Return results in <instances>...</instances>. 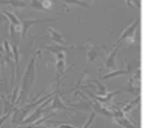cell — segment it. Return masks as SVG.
<instances>
[{
  "instance_id": "6da1fadb",
  "label": "cell",
  "mask_w": 152,
  "mask_h": 128,
  "mask_svg": "<svg viewBox=\"0 0 152 128\" xmlns=\"http://www.w3.org/2000/svg\"><path fill=\"white\" fill-rule=\"evenodd\" d=\"M40 56H42V51L39 50V51H36V53L31 58L26 71H24V75H23L21 84H20V89H19V96L15 102V107H20L21 103L26 102L29 92H31V89H32V87H34L35 80H36V63Z\"/></svg>"
},
{
  "instance_id": "7a4b0ae2",
  "label": "cell",
  "mask_w": 152,
  "mask_h": 128,
  "mask_svg": "<svg viewBox=\"0 0 152 128\" xmlns=\"http://www.w3.org/2000/svg\"><path fill=\"white\" fill-rule=\"evenodd\" d=\"M81 50H87V44L84 45H76V44H56V43H53V44H48V45H43L42 48H40V51H47V52L52 53V55H56V53L59 52H74V51H81Z\"/></svg>"
},
{
  "instance_id": "3957f363",
  "label": "cell",
  "mask_w": 152,
  "mask_h": 128,
  "mask_svg": "<svg viewBox=\"0 0 152 128\" xmlns=\"http://www.w3.org/2000/svg\"><path fill=\"white\" fill-rule=\"evenodd\" d=\"M58 18L59 16H56V18H48V19H23V20H20V36H21V39H24V37L28 35V31L32 26L40 24V23H48V21H56Z\"/></svg>"
},
{
  "instance_id": "277c9868",
  "label": "cell",
  "mask_w": 152,
  "mask_h": 128,
  "mask_svg": "<svg viewBox=\"0 0 152 128\" xmlns=\"http://www.w3.org/2000/svg\"><path fill=\"white\" fill-rule=\"evenodd\" d=\"M59 87L60 84H56V88L53 89V96H52V104L51 107H48L51 111H74V108L67 107V104L61 100L60 97V92H59Z\"/></svg>"
},
{
  "instance_id": "5b68a950",
  "label": "cell",
  "mask_w": 152,
  "mask_h": 128,
  "mask_svg": "<svg viewBox=\"0 0 152 128\" xmlns=\"http://www.w3.org/2000/svg\"><path fill=\"white\" fill-rule=\"evenodd\" d=\"M51 99H52V97H51ZM51 99L45 100V102L43 103V104H40L39 107H36V108H35V111L31 113V115L28 116V118H27V119H23V120H21L19 124H20V126H24V124H28V126H29V124H32L34 121H36L39 118H42L43 112L45 111V105H48V103L51 102Z\"/></svg>"
},
{
  "instance_id": "8992f818",
  "label": "cell",
  "mask_w": 152,
  "mask_h": 128,
  "mask_svg": "<svg viewBox=\"0 0 152 128\" xmlns=\"http://www.w3.org/2000/svg\"><path fill=\"white\" fill-rule=\"evenodd\" d=\"M105 50V45H97L92 43H87V60L89 63H94L96 58L103 55V51Z\"/></svg>"
},
{
  "instance_id": "52a82bcc",
  "label": "cell",
  "mask_w": 152,
  "mask_h": 128,
  "mask_svg": "<svg viewBox=\"0 0 152 128\" xmlns=\"http://www.w3.org/2000/svg\"><path fill=\"white\" fill-rule=\"evenodd\" d=\"M139 24H140V19H139V18H136V19H135L134 23L129 24V26L123 31V34H121L120 36L118 37V40L115 42L113 47H115V45H118V44H121V42H123V40H126V39H131V37L134 36L135 31H136V29L139 28Z\"/></svg>"
},
{
  "instance_id": "ba28073f",
  "label": "cell",
  "mask_w": 152,
  "mask_h": 128,
  "mask_svg": "<svg viewBox=\"0 0 152 128\" xmlns=\"http://www.w3.org/2000/svg\"><path fill=\"white\" fill-rule=\"evenodd\" d=\"M119 50H120V44L115 45L110 52V55L104 59V67L107 69H116V55H118Z\"/></svg>"
},
{
  "instance_id": "9c48e42d",
  "label": "cell",
  "mask_w": 152,
  "mask_h": 128,
  "mask_svg": "<svg viewBox=\"0 0 152 128\" xmlns=\"http://www.w3.org/2000/svg\"><path fill=\"white\" fill-rule=\"evenodd\" d=\"M47 31H48V34H50L51 40H52L53 43H56V44H66V35L64 34L56 31L52 27H48Z\"/></svg>"
},
{
  "instance_id": "30bf717a",
  "label": "cell",
  "mask_w": 152,
  "mask_h": 128,
  "mask_svg": "<svg viewBox=\"0 0 152 128\" xmlns=\"http://www.w3.org/2000/svg\"><path fill=\"white\" fill-rule=\"evenodd\" d=\"M3 12V15L5 16V18L10 20V23H11V26H13L15 27V29L16 31H19L20 32V20H19V18L15 15L13 12H11L10 10H0Z\"/></svg>"
},
{
  "instance_id": "8fae6325",
  "label": "cell",
  "mask_w": 152,
  "mask_h": 128,
  "mask_svg": "<svg viewBox=\"0 0 152 128\" xmlns=\"http://www.w3.org/2000/svg\"><path fill=\"white\" fill-rule=\"evenodd\" d=\"M11 50H12V58L13 63H15V75H19V71H20V48L18 44H11Z\"/></svg>"
},
{
  "instance_id": "7c38bea8",
  "label": "cell",
  "mask_w": 152,
  "mask_h": 128,
  "mask_svg": "<svg viewBox=\"0 0 152 128\" xmlns=\"http://www.w3.org/2000/svg\"><path fill=\"white\" fill-rule=\"evenodd\" d=\"M121 75H128V71L126 68L123 69H113L112 72H108L105 75H102L99 78V80H105V79H113V78H118V76H121Z\"/></svg>"
},
{
  "instance_id": "4fadbf2b",
  "label": "cell",
  "mask_w": 152,
  "mask_h": 128,
  "mask_svg": "<svg viewBox=\"0 0 152 128\" xmlns=\"http://www.w3.org/2000/svg\"><path fill=\"white\" fill-rule=\"evenodd\" d=\"M135 81L132 80V78H129L128 86L126 87V91L129 92V94H134L135 96H139L140 95V84H134Z\"/></svg>"
},
{
  "instance_id": "5bb4252c",
  "label": "cell",
  "mask_w": 152,
  "mask_h": 128,
  "mask_svg": "<svg viewBox=\"0 0 152 128\" xmlns=\"http://www.w3.org/2000/svg\"><path fill=\"white\" fill-rule=\"evenodd\" d=\"M0 4H10L13 8H26L27 3L24 0H0Z\"/></svg>"
},
{
  "instance_id": "9a60e30c",
  "label": "cell",
  "mask_w": 152,
  "mask_h": 128,
  "mask_svg": "<svg viewBox=\"0 0 152 128\" xmlns=\"http://www.w3.org/2000/svg\"><path fill=\"white\" fill-rule=\"evenodd\" d=\"M113 120L116 121V123L119 124V126L124 127V128H137L136 126H134L131 121V119H128L127 116H124V118H120V119H113Z\"/></svg>"
},
{
  "instance_id": "2e32d148",
  "label": "cell",
  "mask_w": 152,
  "mask_h": 128,
  "mask_svg": "<svg viewBox=\"0 0 152 128\" xmlns=\"http://www.w3.org/2000/svg\"><path fill=\"white\" fill-rule=\"evenodd\" d=\"M61 1L64 3V4H75V5H80V7L83 8H88L89 4L87 1H84V0H61Z\"/></svg>"
},
{
  "instance_id": "e0dca14e",
  "label": "cell",
  "mask_w": 152,
  "mask_h": 128,
  "mask_svg": "<svg viewBox=\"0 0 152 128\" xmlns=\"http://www.w3.org/2000/svg\"><path fill=\"white\" fill-rule=\"evenodd\" d=\"M31 7L35 8V10L40 11V12H43V5H42V0H31Z\"/></svg>"
},
{
  "instance_id": "ac0fdd59",
  "label": "cell",
  "mask_w": 152,
  "mask_h": 128,
  "mask_svg": "<svg viewBox=\"0 0 152 128\" xmlns=\"http://www.w3.org/2000/svg\"><path fill=\"white\" fill-rule=\"evenodd\" d=\"M95 116H96V113H95V112H91V115H89L88 120H87V121H86V124H84V126H83V127H81V128H89V127H91L92 121H94V120H95Z\"/></svg>"
},
{
  "instance_id": "d6986e66",
  "label": "cell",
  "mask_w": 152,
  "mask_h": 128,
  "mask_svg": "<svg viewBox=\"0 0 152 128\" xmlns=\"http://www.w3.org/2000/svg\"><path fill=\"white\" fill-rule=\"evenodd\" d=\"M42 5H43V10L44 11L51 10V7H52V0H42Z\"/></svg>"
},
{
  "instance_id": "ffe728a7",
  "label": "cell",
  "mask_w": 152,
  "mask_h": 128,
  "mask_svg": "<svg viewBox=\"0 0 152 128\" xmlns=\"http://www.w3.org/2000/svg\"><path fill=\"white\" fill-rule=\"evenodd\" d=\"M55 58H56V61H58V60H66V53H64V52H59V53H56V55H55Z\"/></svg>"
},
{
  "instance_id": "44dd1931",
  "label": "cell",
  "mask_w": 152,
  "mask_h": 128,
  "mask_svg": "<svg viewBox=\"0 0 152 128\" xmlns=\"http://www.w3.org/2000/svg\"><path fill=\"white\" fill-rule=\"evenodd\" d=\"M4 21H8V19L5 18V16L3 15V12L0 11V29H3V23H4Z\"/></svg>"
},
{
  "instance_id": "7402d4cb",
  "label": "cell",
  "mask_w": 152,
  "mask_h": 128,
  "mask_svg": "<svg viewBox=\"0 0 152 128\" xmlns=\"http://www.w3.org/2000/svg\"><path fill=\"white\" fill-rule=\"evenodd\" d=\"M35 128H52V127H43V126H37V127H35ZM59 128V127H58Z\"/></svg>"
},
{
  "instance_id": "603a6c76",
  "label": "cell",
  "mask_w": 152,
  "mask_h": 128,
  "mask_svg": "<svg viewBox=\"0 0 152 128\" xmlns=\"http://www.w3.org/2000/svg\"><path fill=\"white\" fill-rule=\"evenodd\" d=\"M15 128H20V127H15Z\"/></svg>"
}]
</instances>
